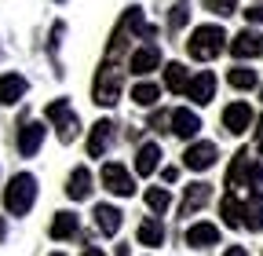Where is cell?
I'll return each instance as SVG.
<instances>
[{"label":"cell","instance_id":"cell-1","mask_svg":"<svg viewBox=\"0 0 263 256\" xmlns=\"http://www.w3.org/2000/svg\"><path fill=\"white\" fill-rule=\"evenodd\" d=\"M121 92H124V70L117 62L103 59V66H99V74L91 81V99L99 106H114V103H121Z\"/></svg>","mask_w":263,"mask_h":256},{"label":"cell","instance_id":"cell-2","mask_svg":"<svg viewBox=\"0 0 263 256\" xmlns=\"http://www.w3.org/2000/svg\"><path fill=\"white\" fill-rule=\"evenodd\" d=\"M33 202H37V179H33L29 172L11 176L8 187H4V209L11 216H26L33 209Z\"/></svg>","mask_w":263,"mask_h":256},{"label":"cell","instance_id":"cell-3","mask_svg":"<svg viewBox=\"0 0 263 256\" xmlns=\"http://www.w3.org/2000/svg\"><path fill=\"white\" fill-rule=\"evenodd\" d=\"M186 48H190V59H197V62H212V59L227 48L223 26H197L194 33H190V41H186Z\"/></svg>","mask_w":263,"mask_h":256},{"label":"cell","instance_id":"cell-4","mask_svg":"<svg viewBox=\"0 0 263 256\" xmlns=\"http://www.w3.org/2000/svg\"><path fill=\"white\" fill-rule=\"evenodd\" d=\"M48 121L55 124V136H59V143H66L70 147L77 136H81V117L73 114V106L66 103V99H55V103H48Z\"/></svg>","mask_w":263,"mask_h":256},{"label":"cell","instance_id":"cell-5","mask_svg":"<svg viewBox=\"0 0 263 256\" xmlns=\"http://www.w3.org/2000/svg\"><path fill=\"white\" fill-rule=\"evenodd\" d=\"M103 187L110 190V194H117V198H132V194H136V179H132V172L121 161H106L103 165Z\"/></svg>","mask_w":263,"mask_h":256},{"label":"cell","instance_id":"cell-6","mask_svg":"<svg viewBox=\"0 0 263 256\" xmlns=\"http://www.w3.org/2000/svg\"><path fill=\"white\" fill-rule=\"evenodd\" d=\"M186 99L190 103H197V106H209L212 99H216V74L212 70H201V74H194L190 81H186Z\"/></svg>","mask_w":263,"mask_h":256},{"label":"cell","instance_id":"cell-7","mask_svg":"<svg viewBox=\"0 0 263 256\" xmlns=\"http://www.w3.org/2000/svg\"><path fill=\"white\" fill-rule=\"evenodd\" d=\"M216 157H219L216 143L201 139V143H190V147H186V154H183V165H186L190 172H209V169L216 165Z\"/></svg>","mask_w":263,"mask_h":256},{"label":"cell","instance_id":"cell-8","mask_svg":"<svg viewBox=\"0 0 263 256\" xmlns=\"http://www.w3.org/2000/svg\"><path fill=\"white\" fill-rule=\"evenodd\" d=\"M41 143H44V124L33 121V117H22V121H18V139H15L18 154H22V157H33V154L41 150Z\"/></svg>","mask_w":263,"mask_h":256},{"label":"cell","instance_id":"cell-9","mask_svg":"<svg viewBox=\"0 0 263 256\" xmlns=\"http://www.w3.org/2000/svg\"><path fill=\"white\" fill-rule=\"evenodd\" d=\"M161 66V48L157 44H143V48H136L132 51V59H128V74H136V77H150L154 70Z\"/></svg>","mask_w":263,"mask_h":256},{"label":"cell","instance_id":"cell-10","mask_svg":"<svg viewBox=\"0 0 263 256\" xmlns=\"http://www.w3.org/2000/svg\"><path fill=\"white\" fill-rule=\"evenodd\" d=\"M114 136H117V124L114 121H95L91 132H88V157H103L110 150Z\"/></svg>","mask_w":263,"mask_h":256},{"label":"cell","instance_id":"cell-11","mask_svg":"<svg viewBox=\"0 0 263 256\" xmlns=\"http://www.w3.org/2000/svg\"><path fill=\"white\" fill-rule=\"evenodd\" d=\"M223 128L230 136H245L249 128H252V106L249 103H230L223 110Z\"/></svg>","mask_w":263,"mask_h":256},{"label":"cell","instance_id":"cell-12","mask_svg":"<svg viewBox=\"0 0 263 256\" xmlns=\"http://www.w3.org/2000/svg\"><path fill=\"white\" fill-rule=\"evenodd\" d=\"M168 132L172 136H179V139H194L197 136V128H201V117H197L194 110H186V106H179V110H168Z\"/></svg>","mask_w":263,"mask_h":256},{"label":"cell","instance_id":"cell-13","mask_svg":"<svg viewBox=\"0 0 263 256\" xmlns=\"http://www.w3.org/2000/svg\"><path fill=\"white\" fill-rule=\"evenodd\" d=\"M128 37H139V41H150L157 29L146 22V15H143V8H124V15H121V22H117Z\"/></svg>","mask_w":263,"mask_h":256},{"label":"cell","instance_id":"cell-14","mask_svg":"<svg viewBox=\"0 0 263 256\" xmlns=\"http://www.w3.org/2000/svg\"><path fill=\"white\" fill-rule=\"evenodd\" d=\"M29 81L22 74H0V106H15L18 99H26Z\"/></svg>","mask_w":263,"mask_h":256},{"label":"cell","instance_id":"cell-15","mask_svg":"<svg viewBox=\"0 0 263 256\" xmlns=\"http://www.w3.org/2000/svg\"><path fill=\"white\" fill-rule=\"evenodd\" d=\"M48 234H51L55 242H70V238H77V234H81V216L70 212V209H66V212H55Z\"/></svg>","mask_w":263,"mask_h":256},{"label":"cell","instance_id":"cell-16","mask_svg":"<svg viewBox=\"0 0 263 256\" xmlns=\"http://www.w3.org/2000/svg\"><path fill=\"white\" fill-rule=\"evenodd\" d=\"M230 55H234V59H256V55H263V37L256 33V29H241V33L230 41Z\"/></svg>","mask_w":263,"mask_h":256},{"label":"cell","instance_id":"cell-17","mask_svg":"<svg viewBox=\"0 0 263 256\" xmlns=\"http://www.w3.org/2000/svg\"><path fill=\"white\" fill-rule=\"evenodd\" d=\"M209 198H212V187L197 179V183H190V187L183 190L179 212H183V216H190V212H197V209H205V205H209Z\"/></svg>","mask_w":263,"mask_h":256},{"label":"cell","instance_id":"cell-18","mask_svg":"<svg viewBox=\"0 0 263 256\" xmlns=\"http://www.w3.org/2000/svg\"><path fill=\"white\" fill-rule=\"evenodd\" d=\"M249 165H252V154H249V150H238L234 161H230V169H227V187H230V194H234L238 187H249Z\"/></svg>","mask_w":263,"mask_h":256},{"label":"cell","instance_id":"cell-19","mask_svg":"<svg viewBox=\"0 0 263 256\" xmlns=\"http://www.w3.org/2000/svg\"><path fill=\"white\" fill-rule=\"evenodd\" d=\"M66 194H70L73 202L91 198V169H88V165H77V169L70 172V179H66Z\"/></svg>","mask_w":263,"mask_h":256},{"label":"cell","instance_id":"cell-20","mask_svg":"<svg viewBox=\"0 0 263 256\" xmlns=\"http://www.w3.org/2000/svg\"><path fill=\"white\" fill-rule=\"evenodd\" d=\"M161 169V143H143L139 150H136V172L139 176H154Z\"/></svg>","mask_w":263,"mask_h":256},{"label":"cell","instance_id":"cell-21","mask_svg":"<svg viewBox=\"0 0 263 256\" xmlns=\"http://www.w3.org/2000/svg\"><path fill=\"white\" fill-rule=\"evenodd\" d=\"M241 227L263 231V190H252V198L241 202Z\"/></svg>","mask_w":263,"mask_h":256},{"label":"cell","instance_id":"cell-22","mask_svg":"<svg viewBox=\"0 0 263 256\" xmlns=\"http://www.w3.org/2000/svg\"><path fill=\"white\" fill-rule=\"evenodd\" d=\"M95 223H99V231H103L106 238H114V234L121 231L124 216H121V212H117L114 205H106V202H103V205H95Z\"/></svg>","mask_w":263,"mask_h":256},{"label":"cell","instance_id":"cell-23","mask_svg":"<svg viewBox=\"0 0 263 256\" xmlns=\"http://www.w3.org/2000/svg\"><path fill=\"white\" fill-rule=\"evenodd\" d=\"M216 242H219V227H212V223H194L186 231V245H194V249H209Z\"/></svg>","mask_w":263,"mask_h":256},{"label":"cell","instance_id":"cell-24","mask_svg":"<svg viewBox=\"0 0 263 256\" xmlns=\"http://www.w3.org/2000/svg\"><path fill=\"white\" fill-rule=\"evenodd\" d=\"M186 81H190V70L183 66V62H168V66H164V88L168 92H186Z\"/></svg>","mask_w":263,"mask_h":256},{"label":"cell","instance_id":"cell-25","mask_svg":"<svg viewBox=\"0 0 263 256\" xmlns=\"http://www.w3.org/2000/svg\"><path fill=\"white\" fill-rule=\"evenodd\" d=\"M157 99H161V88L154 81H139L136 88H132V103L136 106H157Z\"/></svg>","mask_w":263,"mask_h":256},{"label":"cell","instance_id":"cell-26","mask_svg":"<svg viewBox=\"0 0 263 256\" xmlns=\"http://www.w3.org/2000/svg\"><path fill=\"white\" fill-rule=\"evenodd\" d=\"M219 216H223L227 227H241V202H238L234 194H227V198L219 202Z\"/></svg>","mask_w":263,"mask_h":256},{"label":"cell","instance_id":"cell-27","mask_svg":"<svg viewBox=\"0 0 263 256\" xmlns=\"http://www.w3.org/2000/svg\"><path fill=\"white\" fill-rule=\"evenodd\" d=\"M227 81H230V88H238V92H249V88H256L259 81H256V70H249V66H234L227 74Z\"/></svg>","mask_w":263,"mask_h":256},{"label":"cell","instance_id":"cell-28","mask_svg":"<svg viewBox=\"0 0 263 256\" xmlns=\"http://www.w3.org/2000/svg\"><path fill=\"white\" fill-rule=\"evenodd\" d=\"M143 202H146V209H150V212H157V216H161L164 209L172 205V194H168L164 187H150L146 194H143Z\"/></svg>","mask_w":263,"mask_h":256},{"label":"cell","instance_id":"cell-29","mask_svg":"<svg viewBox=\"0 0 263 256\" xmlns=\"http://www.w3.org/2000/svg\"><path fill=\"white\" fill-rule=\"evenodd\" d=\"M161 242H164L161 220H146V223H139V245H161Z\"/></svg>","mask_w":263,"mask_h":256},{"label":"cell","instance_id":"cell-30","mask_svg":"<svg viewBox=\"0 0 263 256\" xmlns=\"http://www.w3.org/2000/svg\"><path fill=\"white\" fill-rule=\"evenodd\" d=\"M190 22V11L183 8V4H176L172 11H168V29H172V33H179V29Z\"/></svg>","mask_w":263,"mask_h":256},{"label":"cell","instance_id":"cell-31","mask_svg":"<svg viewBox=\"0 0 263 256\" xmlns=\"http://www.w3.org/2000/svg\"><path fill=\"white\" fill-rule=\"evenodd\" d=\"M205 8L216 15H234L238 11V0H205Z\"/></svg>","mask_w":263,"mask_h":256},{"label":"cell","instance_id":"cell-32","mask_svg":"<svg viewBox=\"0 0 263 256\" xmlns=\"http://www.w3.org/2000/svg\"><path fill=\"white\" fill-rule=\"evenodd\" d=\"M150 128H154V132H168V114H164V110L154 114V117H150Z\"/></svg>","mask_w":263,"mask_h":256},{"label":"cell","instance_id":"cell-33","mask_svg":"<svg viewBox=\"0 0 263 256\" xmlns=\"http://www.w3.org/2000/svg\"><path fill=\"white\" fill-rule=\"evenodd\" d=\"M245 19H249V22H263V4L249 8V11H245Z\"/></svg>","mask_w":263,"mask_h":256},{"label":"cell","instance_id":"cell-34","mask_svg":"<svg viewBox=\"0 0 263 256\" xmlns=\"http://www.w3.org/2000/svg\"><path fill=\"white\" fill-rule=\"evenodd\" d=\"M161 176H164V183H176V179H179V169H172V165H168Z\"/></svg>","mask_w":263,"mask_h":256},{"label":"cell","instance_id":"cell-35","mask_svg":"<svg viewBox=\"0 0 263 256\" xmlns=\"http://www.w3.org/2000/svg\"><path fill=\"white\" fill-rule=\"evenodd\" d=\"M223 256H245V249H241V245H230V249H227Z\"/></svg>","mask_w":263,"mask_h":256},{"label":"cell","instance_id":"cell-36","mask_svg":"<svg viewBox=\"0 0 263 256\" xmlns=\"http://www.w3.org/2000/svg\"><path fill=\"white\" fill-rule=\"evenodd\" d=\"M4 238H8V223H4V220H0V242H4Z\"/></svg>","mask_w":263,"mask_h":256},{"label":"cell","instance_id":"cell-37","mask_svg":"<svg viewBox=\"0 0 263 256\" xmlns=\"http://www.w3.org/2000/svg\"><path fill=\"white\" fill-rule=\"evenodd\" d=\"M81 256H103V252H99V249H84Z\"/></svg>","mask_w":263,"mask_h":256},{"label":"cell","instance_id":"cell-38","mask_svg":"<svg viewBox=\"0 0 263 256\" xmlns=\"http://www.w3.org/2000/svg\"><path fill=\"white\" fill-rule=\"evenodd\" d=\"M117 256H128V245H117Z\"/></svg>","mask_w":263,"mask_h":256},{"label":"cell","instance_id":"cell-39","mask_svg":"<svg viewBox=\"0 0 263 256\" xmlns=\"http://www.w3.org/2000/svg\"><path fill=\"white\" fill-rule=\"evenodd\" d=\"M259 139H263V121H259Z\"/></svg>","mask_w":263,"mask_h":256},{"label":"cell","instance_id":"cell-40","mask_svg":"<svg viewBox=\"0 0 263 256\" xmlns=\"http://www.w3.org/2000/svg\"><path fill=\"white\" fill-rule=\"evenodd\" d=\"M51 256H62V252H51Z\"/></svg>","mask_w":263,"mask_h":256},{"label":"cell","instance_id":"cell-41","mask_svg":"<svg viewBox=\"0 0 263 256\" xmlns=\"http://www.w3.org/2000/svg\"><path fill=\"white\" fill-rule=\"evenodd\" d=\"M259 95H263V88H259Z\"/></svg>","mask_w":263,"mask_h":256}]
</instances>
